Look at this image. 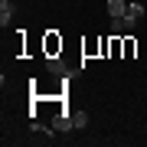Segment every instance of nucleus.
<instances>
[{
    "label": "nucleus",
    "instance_id": "0eeeda50",
    "mask_svg": "<svg viewBox=\"0 0 147 147\" xmlns=\"http://www.w3.org/2000/svg\"><path fill=\"white\" fill-rule=\"evenodd\" d=\"M56 131V127H53ZM53 131L49 127H42V124H33V134H36V141H53Z\"/></svg>",
    "mask_w": 147,
    "mask_h": 147
},
{
    "label": "nucleus",
    "instance_id": "423d86ee",
    "mask_svg": "<svg viewBox=\"0 0 147 147\" xmlns=\"http://www.w3.org/2000/svg\"><path fill=\"white\" fill-rule=\"evenodd\" d=\"M111 33H115V36L127 33V23H124V16H111Z\"/></svg>",
    "mask_w": 147,
    "mask_h": 147
},
{
    "label": "nucleus",
    "instance_id": "39448f33",
    "mask_svg": "<svg viewBox=\"0 0 147 147\" xmlns=\"http://www.w3.org/2000/svg\"><path fill=\"white\" fill-rule=\"evenodd\" d=\"M88 124V111H72V127L79 131V127Z\"/></svg>",
    "mask_w": 147,
    "mask_h": 147
},
{
    "label": "nucleus",
    "instance_id": "f03ea898",
    "mask_svg": "<svg viewBox=\"0 0 147 147\" xmlns=\"http://www.w3.org/2000/svg\"><path fill=\"white\" fill-rule=\"evenodd\" d=\"M10 20H13V3L10 0H0V26H7Z\"/></svg>",
    "mask_w": 147,
    "mask_h": 147
},
{
    "label": "nucleus",
    "instance_id": "7ed1b4c3",
    "mask_svg": "<svg viewBox=\"0 0 147 147\" xmlns=\"http://www.w3.org/2000/svg\"><path fill=\"white\" fill-rule=\"evenodd\" d=\"M124 16H127V20H134V23L141 20V16H144V7H141V0H131V3H127V13H124Z\"/></svg>",
    "mask_w": 147,
    "mask_h": 147
},
{
    "label": "nucleus",
    "instance_id": "f257e3e1",
    "mask_svg": "<svg viewBox=\"0 0 147 147\" xmlns=\"http://www.w3.org/2000/svg\"><path fill=\"white\" fill-rule=\"evenodd\" d=\"M53 127H56V131H75V127H72V115H69V111H59V115L53 118Z\"/></svg>",
    "mask_w": 147,
    "mask_h": 147
},
{
    "label": "nucleus",
    "instance_id": "20e7f679",
    "mask_svg": "<svg viewBox=\"0 0 147 147\" xmlns=\"http://www.w3.org/2000/svg\"><path fill=\"white\" fill-rule=\"evenodd\" d=\"M108 13L111 16H124L127 13V0H108Z\"/></svg>",
    "mask_w": 147,
    "mask_h": 147
}]
</instances>
